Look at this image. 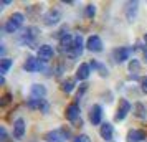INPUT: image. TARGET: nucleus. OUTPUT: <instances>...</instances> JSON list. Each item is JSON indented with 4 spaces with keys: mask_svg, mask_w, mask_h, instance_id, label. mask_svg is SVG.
I'll return each instance as SVG.
<instances>
[{
    "mask_svg": "<svg viewBox=\"0 0 147 142\" xmlns=\"http://www.w3.org/2000/svg\"><path fill=\"white\" fill-rule=\"evenodd\" d=\"M23 20H25V15L20 13V12H15V13L10 15V17H8V20L5 22L3 30H5L7 33H13V32H17V30L23 25Z\"/></svg>",
    "mask_w": 147,
    "mask_h": 142,
    "instance_id": "obj_1",
    "label": "nucleus"
},
{
    "mask_svg": "<svg viewBox=\"0 0 147 142\" xmlns=\"http://www.w3.org/2000/svg\"><path fill=\"white\" fill-rule=\"evenodd\" d=\"M68 137H69V131L61 127V129H55V131L47 132L45 134V141L47 142H65V141H68Z\"/></svg>",
    "mask_w": 147,
    "mask_h": 142,
    "instance_id": "obj_2",
    "label": "nucleus"
},
{
    "mask_svg": "<svg viewBox=\"0 0 147 142\" xmlns=\"http://www.w3.org/2000/svg\"><path fill=\"white\" fill-rule=\"evenodd\" d=\"M60 20H61V13H60V10H56V8H51V10H48L47 13L43 15V23L48 25V27L56 25Z\"/></svg>",
    "mask_w": 147,
    "mask_h": 142,
    "instance_id": "obj_3",
    "label": "nucleus"
},
{
    "mask_svg": "<svg viewBox=\"0 0 147 142\" xmlns=\"http://www.w3.org/2000/svg\"><path fill=\"white\" fill-rule=\"evenodd\" d=\"M73 48H74V36L73 35L66 33L65 36H61L60 38V50L63 53H73Z\"/></svg>",
    "mask_w": 147,
    "mask_h": 142,
    "instance_id": "obj_4",
    "label": "nucleus"
},
{
    "mask_svg": "<svg viewBox=\"0 0 147 142\" xmlns=\"http://www.w3.org/2000/svg\"><path fill=\"white\" fill-rule=\"evenodd\" d=\"M36 35H38V28L36 27H28L23 33H22V38H20V43L23 45H32L36 38Z\"/></svg>",
    "mask_w": 147,
    "mask_h": 142,
    "instance_id": "obj_5",
    "label": "nucleus"
},
{
    "mask_svg": "<svg viewBox=\"0 0 147 142\" xmlns=\"http://www.w3.org/2000/svg\"><path fill=\"white\" fill-rule=\"evenodd\" d=\"M53 55H55V51L50 45H41L38 48V60H40V63H48L53 58Z\"/></svg>",
    "mask_w": 147,
    "mask_h": 142,
    "instance_id": "obj_6",
    "label": "nucleus"
},
{
    "mask_svg": "<svg viewBox=\"0 0 147 142\" xmlns=\"http://www.w3.org/2000/svg\"><path fill=\"white\" fill-rule=\"evenodd\" d=\"M129 111H131V104L127 99H121L119 101V108L116 111V116H114V119L116 121H122L127 114H129Z\"/></svg>",
    "mask_w": 147,
    "mask_h": 142,
    "instance_id": "obj_7",
    "label": "nucleus"
},
{
    "mask_svg": "<svg viewBox=\"0 0 147 142\" xmlns=\"http://www.w3.org/2000/svg\"><path fill=\"white\" fill-rule=\"evenodd\" d=\"M86 46L89 51H94V53H98L102 50V40H101L98 35H91L86 41Z\"/></svg>",
    "mask_w": 147,
    "mask_h": 142,
    "instance_id": "obj_8",
    "label": "nucleus"
},
{
    "mask_svg": "<svg viewBox=\"0 0 147 142\" xmlns=\"http://www.w3.org/2000/svg\"><path fill=\"white\" fill-rule=\"evenodd\" d=\"M131 53H132V48H129V46L117 48L114 51V60H116V63H124L126 60H129Z\"/></svg>",
    "mask_w": 147,
    "mask_h": 142,
    "instance_id": "obj_9",
    "label": "nucleus"
},
{
    "mask_svg": "<svg viewBox=\"0 0 147 142\" xmlns=\"http://www.w3.org/2000/svg\"><path fill=\"white\" fill-rule=\"evenodd\" d=\"M89 73H91V66L88 65V63H81L80 68L76 69V79H80V81H84L89 78Z\"/></svg>",
    "mask_w": 147,
    "mask_h": 142,
    "instance_id": "obj_10",
    "label": "nucleus"
},
{
    "mask_svg": "<svg viewBox=\"0 0 147 142\" xmlns=\"http://www.w3.org/2000/svg\"><path fill=\"white\" fill-rule=\"evenodd\" d=\"M66 119L71 121V122H74L76 119H80V106H78L76 102L69 104L66 108Z\"/></svg>",
    "mask_w": 147,
    "mask_h": 142,
    "instance_id": "obj_11",
    "label": "nucleus"
},
{
    "mask_svg": "<svg viewBox=\"0 0 147 142\" xmlns=\"http://www.w3.org/2000/svg\"><path fill=\"white\" fill-rule=\"evenodd\" d=\"M146 139V132L139 129H132L127 132V142H142Z\"/></svg>",
    "mask_w": 147,
    "mask_h": 142,
    "instance_id": "obj_12",
    "label": "nucleus"
},
{
    "mask_svg": "<svg viewBox=\"0 0 147 142\" xmlns=\"http://www.w3.org/2000/svg\"><path fill=\"white\" fill-rule=\"evenodd\" d=\"M113 126L109 124V122H104L102 126H101V129H99V134H101V137L104 139L106 142H111L113 141Z\"/></svg>",
    "mask_w": 147,
    "mask_h": 142,
    "instance_id": "obj_13",
    "label": "nucleus"
},
{
    "mask_svg": "<svg viewBox=\"0 0 147 142\" xmlns=\"http://www.w3.org/2000/svg\"><path fill=\"white\" fill-rule=\"evenodd\" d=\"M45 94H47L45 86H41V84H33L32 86V91H30V98L32 99H43Z\"/></svg>",
    "mask_w": 147,
    "mask_h": 142,
    "instance_id": "obj_14",
    "label": "nucleus"
},
{
    "mask_svg": "<svg viewBox=\"0 0 147 142\" xmlns=\"http://www.w3.org/2000/svg\"><path fill=\"white\" fill-rule=\"evenodd\" d=\"M101 116H102V108H101L99 104H94L93 108H91V114H89V119L93 122L94 126H98L101 122Z\"/></svg>",
    "mask_w": 147,
    "mask_h": 142,
    "instance_id": "obj_15",
    "label": "nucleus"
},
{
    "mask_svg": "<svg viewBox=\"0 0 147 142\" xmlns=\"http://www.w3.org/2000/svg\"><path fill=\"white\" fill-rule=\"evenodd\" d=\"M137 7H139L137 2H127L126 3V17L129 22H134L136 15H137Z\"/></svg>",
    "mask_w": 147,
    "mask_h": 142,
    "instance_id": "obj_16",
    "label": "nucleus"
},
{
    "mask_svg": "<svg viewBox=\"0 0 147 142\" xmlns=\"http://www.w3.org/2000/svg\"><path fill=\"white\" fill-rule=\"evenodd\" d=\"M23 68L27 71H30V73H33V71H36V69L41 68V63H40V60H36L33 56H28L27 61H25V65H23Z\"/></svg>",
    "mask_w": 147,
    "mask_h": 142,
    "instance_id": "obj_17",
    "label": "nucleus"
},
{
    "mask_svg": "<svg viewBox=\"0 0 147 142\" xmlns=\"http://www.w3.org/2000/svg\"><path fill=\"white\" fill-rule=\"evenodd\" d=\"M23 134H25V121H23L22 117H18V119L13 122V135L17 139H22Z\"/></svg>",
    "mask_w": 147,
    "mask_h": 142,
    "instance_id": "obj_18",
    "label": "nucleus"
},
{
    "mask_svg": "<svg viewBox=\"0 0 147 142\" xmlns=\"http://www.w3.org/2000/svg\"><path fill=\"white\" fill-rule=\"evenodd\" d=\"M132 112H134V116L139 117V119H146L147 117V108L142 104V102H136V104H134Z\"/></svg>",
    "mask_w": 147,
    "mask_h": 142,
    "instance_id": "obj_19",
    "label": "nucleus"
},
{
    "mask_svg": "<svg viewBox=\"0 0 147 142\" xmlns=\"http://www.w3.org/2000/svg\"><path fill=\"white\" fill-rule=\"evenodd\" d=\"M83 36L81 35H76L74 36V48H73V53H71V56H80L81 53H83Z\"/></svg>",
    "mask_w": 147,
    "mask_h": 142,
    "instance_id": "obj_20",
    "label": "nucleus"
},
{
    "mask_svg": "<svg viewBox=\"0 0 147 142\" xmlns=\"http://www.w3.org/2000/svg\"><path fill=\"white\" fill-rule=\"evenodd\" d=\"M74 81H76V79H73V78L65 79V81L61 83V91H65V93H71L73 88H74Z\"/></svg>",
    "mask_w": 147,
    "mask_h": 142,
    "instance_id": "obj_21",
    "label": "nucleus"
},
{
    "mask_svg": "<svg viewBox=\"0 0 147 142\" xmlns=\"http://www.w3.org/2000/svg\"><path fill=\"white\" fill-rule=\"evenodd\" d=\"M12 65H13V61L8 60V58H2V60H0V73H2V76H3L8 69H10V66H12Z\"/></svg>",
    "mask_w": 147,
    "mask_h": 142,
    "instance_id": "obj_22",
    "label": "nucleus"
},
{
    "mask_svg": "<svg viewBox=\"0 0 147 142\" xmlns=\"http://www.w3.org/2000/svg\"><path fill=\"white\" fill-rule=\"evenodd\" d=\"M139 69H140V63L137 60H132L129 63V71L134 73V76H136V73H139Z\"/></svg>",
    "mask_w": 147,
    "mask_h": 142,
    "instance_id": "obj_23",
    "label": "nucleus"
},
{
    "mask_svg": "<svg viewBox=\"0 0 147 142\" xmlns=\"http://www.w3.org/2000/svg\"><path fill=\"white\" fill-rule=\"evenodd\" d=\"M94 15H96V5L89 3V5L86 7V17H88V18H93Z\"/></svg>",
    "mask_w": 147,
    "mask_h": 142,
    "instance_id": "obj_24",
    "label": "nucleus"
},
{
    "mask_svg": "<svg viewBox=\"0 0 147 142\" xmlns=\"http://www.w3.org/2000/svg\"><path fill=\"white\" fill-rule=\"evenodd\" d=\"M73 142H91V139H89V135H86V134H80L78 137H74Z\"/></svg>",
    "mask_w": 147,
    "mask_h": 142,
    "instance_id": "obj_25",
    "label": "nucleus"
},
{
    "mask_svg": "<svg viewBox=\"0 0 147 142\" xmlns=\"http://www.w3.org/2000/svg\"><path fill=\"white\" fill-rule=\"evenodd\" d=\"M140 91H142L144 94H147V76L140 78Z\"/></svg>",
    "mask_w": 147,
    "mask_h": 142,
    "instance_id": "obj_26",
    "label": "nucleus"
},
{
    "mask_svg": "<svg viewBox=\"0 0 147 142\" xmlns=\"http://www.w3.org/2000/svg\"><path fill=\"white\" fill-rule=\"evenodd\" d=\"M10 99H12V94H10V93L3 94V98H2V102H0V106H7L8 102H10Z\"/></svg>",
    "mask_w": 147,
    "mask_h": 142,
    "instance_id": "obj_27",
    "label": "nucleus"
},
{
    "mask_svg": "<svg viewBox=\"0 0 147 142\" xmlns=\"http://www.w3.org/2000/svg\"><path fill=\"white\" fill-rule=\"evenodd\" d=\"M88 89V84H81V89L78 91V94H76V99H81L83 94H84V91Z\"/></svg>",
    "mask_w": 147,
    "mask_h": 142,
    "instance_id": "obj_28",
    "label": "nucleus"
},
{
    "mask_svg": "<svg viewBox=\"0 0 147 142\" xmlns=\"http://www.w3.org/2000/svg\"><path fill=\"white\" fill-rule=\"evenodd\" d=\"M40 111L41 112H47L48 111V102L45 99H41V102H40Z\"/></svg>",
    "mask_w": 147,
    "mask_h": 142,
    "instance_id": "obj_29",
    "label": "nucleus"
},
{
    "mask_svg": "<svg viewBox=\"0 0 147 142\" xmlns=\"http://www.w3.org/2000/svg\"><path fill=\"white\" fill-rule=\"evenodd\" d=\"M0 135H2V142H7V132H5V127H0Z\"/></svg>",
    "mask_w": 147,
    "mask_h": 142,
    "instance_id": "obj_30",
    "label": "nucleus"
},
{
    "mask_svg": "<svg viewBox=\"0 0 147 142\" xmlns=\"http://www.w3.org/2000/svg\"><path fill=\"white\" fill-rule=\"evenodd\" d=\"M10 3H12L10 0H3V2H2V5H10Z\"/></svg>",
    "mask_w": 147,
    "mask_h": 142,
    "instance_id": "obj_31",
    "label": "nucleus"
},
{
    "mask_svg": "<svg viewBox=\"0 0 147 142\" xmlns=\"http://www.w3.org/2000/svg\"><path fill=\"white\" fill-rule=\"evenodd\" d=\"M144 41H146V45H147V33L144 35Z\"/></svg>",
    "mask_w": 147,
    "mask_h": 142,
    "instance_id": "obj_32",
    "label": "nucleus"
}]
</instances>
